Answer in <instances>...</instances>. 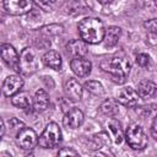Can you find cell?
Wrapping results in <instances>:
<instances>
[{
    "instance_id": "obj_21",
    "label": "cell",
    "mask_w": 157,
    "mask_h": 157,
    "mask_svg": "<svg viewBox=\"0 0 157 157\" xmlns=\"http://www.w3.org/2000/svg\"><path fill=\"white\" fill-rule=\"evenodd\" d=\"M101 112L108 117H114L115 114H118L119 108H118V101L113 99V98H108L105 101L102 102L101 107H99Z\"/></svg>"
},
{
    "instance_id": "obj_16",
    "label": "cell",
    "mask_w": 157,
    "mask_h": 157,
    "mask_svg": "<svg viewBox=\"0 0 157 157\" xmlns=\"http://www.w3.org/2000/svg\"><path fill=\"white\" fill-rule=\"evenodd\" d=\"M42 61L45 66L53 69V70H60L61 65H63V59L60 56V54L56 50H48L43 54L42 56Z\"/></svg>"
},
{
    "instance_id": "obj_20",
    "label": "cell",
    "mask_w": 157,
    "mask_h": 157,
    "mask_svg": "<svg viewBox=\"0 0 157 157\" xmlns=\"http://www.w3.org/2000/svg\"><path fill=\"white\" fill-rule=\"evenodd\" d=\"M108 128H109V130H110V132H112V135L114 137V141L117 144H120L123 141V137H125V132L123 131L120 121L118 119L112 118L109 120V123H108Z\"/></svg>"
},
{
    "instance_id": "obj_25",
    "label": "cell",
    "mask_w": 157,
    "mask_h": 157,
    "mask_svg": "<svg viewBox=\"0 0 157 157\" xmlns=\"http://www.w3.org/2000/svg\"><path fill=\"white\" fill-rule=\"evenodd\" d=\"M135 60H136V64H137L139 66H141V67H147V66L150 65V63H151L150 55H147V54H145V53L137 54Z\"/></svg>"
},
{
    "instance_id": "obj_26",
    "label": "cell",
    "mask_w": 157,
    "mask_h": 157,
    "mask_svg": "<svg viewBox=\"0 0 157 157\" xmlns=\"http://www.w3.org/2000/svg\"><path fill=\"white\" fill-rule=\"evenodd\" d=\"M33 2L42 10L44 11H52L54 7L53 0H33Z\"/></svg>"
},
{
    "instance_id": "obj_11",
    "label": "cell",
    "mask_w": 157,
    "mask_h": 157,
    "mask_svg": "<svg viewBox=\"0 0 157 157\" xmlns=\"http://www.w3.org/2000/svg\"><path fill=\"white\" fill-rule=\"evenodd\" d=\"M64 92H65V96L67 97L69 101L77 102V101H80L82 98L83 88H82L81 83L76 78L69 77L64 83Z\"/></svg>"
},
{
    "instance_id": "obj_15",
    "label": "cell",
    "mask_w": 157,
    "mask_h": 157,
    "mask_svg": "<svg viewBox=\"0 0 157 157\" xmlns=\"http://www.w3.org/2000/svg\"><path fill=\"white\" fill-rule=\"evenodd\" d=\"M50 104V97L48 94L47 91L44 90H38L36 91L34 93V97H33V109L36 112H44Z\"/></svg>"
},
{
    "instance_id": "obj_22",
    "label": "cell",
    "mask_w": 157,
    "mask_h": 157,
    "mask_svg": "<svg viewBox=\"0 0 157 157\" xmlns=\"http://www.w3.org/2000/svg\"><path fill=\"white\" fill-rule=\"evenodd\" d=\"M83 87L92 94L94 96H103L104 94V87L101 82L98 81H94V80H91V81H86Z\"/></svg>"
},
{
    "instance_id": "obj_14",
    "label": "cell",
    "mask_w": 157,
    "mask_h": 157,
    "mask_svg": "<svg viewBox=\"0 0 157 157\" xmlns=\"http://www.w3.org/2000/svg\"><path fill=\"white\" fill-rule=\"evenodd\" d=\"M66 53L72 58H81L88 53L87 43L82 39H71L66 44Z\"/></svg>"
},
{
    "instance_id": "obj_24",
    "label": "cell",
    "mask_w": 157,
    "mask_h": 157,
    "mask_svg": "<svg viewBox=\"0 0 157 157\" xmlns=\"http://www.w3.org/2000/svg\"><path fill=\"white\" fill-rule=\"evenodd\" d=\"M63 26H59V25H49V26H44L40 28V32L42 34H44L45 37H49V36H58L60 33H63Z\"/></svg>"
},
{
    "instance_id": "obj_18",
    "label": "cell",
    "mask_w": 157,
    "mask_h": 157,
    "mask_svg": "<svg viewBox=\"0 0 157 157\" xmlns=\"http://www.w3.org/2000/svg\"><path fill=\"white\" fill-rule=\"evenodd\" d=\"M11 103L16 108L28 109V108H31V105H33V98L31 97V94L28 92L20 91L18 93H16L15 96L11 97Z\"/></svg>"
},
{
    "instance_id": "obj_19",
    "label": "cell",
    "mask_w": 157,
    "mask_h": 157,
    "mask_svg": "<svg viewBox=\"0 0 157 157\" xmlns=\"http://www.w3.org/2000/svg\"><path fill=\"white\" fill-rule=\"evenodd\" d=\"M120 36H121V28L120 27H118V26H110V27H108L105 29L104 38H103V42H104L105 47H108V48L114 47L119 42Z\"/></svg>"
},
{
    "instance_id": "obj_32",
    "label": "cell",
    "mask_w": 157,
    "mask_h": 157,
    "mask_svg": "<svg viewBox=\"0 0 157 157\" xmlns=\"http://www.w3.org/2000/svg\"><path fill=\"white\" fill-rule=\"evenodd\" d=\"M153 2H155V5L157 6V0H153Z\"/></svg>"
},
{
    "instance_id": "obj_31",
    "label": "cell",
    "mask_w": 157,
    "mask_h": 157,
    "mask_svg": "<svg viewBox=\"0 0 157 157\" xmlns=\"http://www.w3.org/2000/svg\"><path fill=\"white\" fill-rule=\"evenodd\" d=\"M5 135V121L1 119V132H0V136L2 137Z\"/></svg>"
},
{
    "instance_id": "obj_12",
    "label": "cell",
    "mask_w": 157,
    "mask_h": 157,
    "mask_svg": "<svg viewBox=\"0 0 157 157\" xmlns=\"http://www.w3.org/2000/svg\"><path fill=\"white\" fill-rule=\"evenodd\" d=\"M70 67L72 70V72L78 76V77H86L91 74L92 70V63L86 59L85 56L81 58H72V60L70 61Z\"/></svg>"
},
{
    "instance_id": "obj_28",
    "label": "cell",
    "mask_w": 157,
    "mask_h": 157,
    "mask_svg": "<svg viewBox=\"0 0 157 157\" xmlns=\"http://www.w3.org/2000/svg\"><path fill=\"white\" fill-rule=\"evenodd\" d=\"M26 125L21 121V120H18L17 118H11L10 119V128L12 129V130H15V134L17 135V132L22 129V128H25Z\"/></svg>"
},
{
    "instance_id": "obj_9",
    "label": "cell",
    "mask_w": 157,
    "mask_h": 157,
    "mask_svg": "<svg viewBox=\"0 0 157 157\" xmlns=\"http://www.w3.org/2000/svg\"><path fill=\"white\" fill-rule=\"evenodd\" d=\"M22 87H23V78L21 77V75L17 74L7 76L2 82V92L6 97L15 96L21 91Z\"/></svg>"
},
{
    "instance_id": "obj_6",
    "label": "cell",
    "mask_w": 157,
    "mask_h": 157,
    "mask_svg": "<svg viewBox=\"0 0 157 157\" xmlns=\"http://www.w3.org/2000/svg\"><path fill=\"white\" fill-rule=\"evenodd\" d=\"M16 144L25 151H31L38 145V136L32 128L25 126L16 135Z\"/></svg>"
},
{
    "instance_id": "obj_23",
    "label": "cell",
    "mask_w": 157,
    "mask_h": 157,
    "mask_svg": "<svg viewBox=\"0 0 157 157\" xmlns=\"http://www.w3.org/2000/svg\"><path fill=\"white\" fill-rule=\"evenodd\" d=\"M139 113L144 118H156L157 117V104H153V103L145 104V105L140 107Z\"/></svg>"
},
{
    "instance_id": "obj_8",
    "label": "cell",
    "mask_w": 157,
    "mask_h": 157,
    "mask_svg": "<svg viewBox=\"0 0 157 157\" xmlns=\"http://www.w3.org/2000/svg\"><path fill=\"white\" fill-rule=\"evenodd\" d=\"M139 99H140V96L137 93V90H134L130 86L121 88L117 94L118 103H120L121 105L128 107V108H132V107L137 105Z\"/></svg>"
},
{
    "instance_id": "obj_29",
    "label": "cell",
    "mask_w": 157,
    "mask_h": 157,
    "mask_svg": "<svg viewBox=\"0 0 157 157\" xmlns=\"http://www.w3.org/2000/svg\"><path fill=\"white\" fill-rule=\"evenodd\" d=\"M58 156H78V152L71 147H63L58 151Z\"/></svg>"
},
{
    "instance_id": "obj_5",
    "label": "cell",
    "mask_w": 157,
    "mask_h": 157,
    "mask_svg": "<svg viewBox=\"0 0 157 157\" xmlns=\"http://www.w3.org/2000/svg\"><path fill=\"white\" fill-rule=\"evenodd\" d=\"M37 70H38V58H37L36 50L31 47L22 49L20 54L18 72L25 76H29V75H33Z\"/></svg>"
},
{
    "instance_id": "obj_4",
    "label": "cell",
    "mask_w": 157,
    "mask_h": 157,
    "mask_svg": "<svg viewBox=\"0 0 157 157\" xmlns=\"http://www.w3.org/2000/svg\"><path fill=\"white\" fill-rule=\"evenodd\" d=\"M125 140L132 150L141 151L147 146V136L141 125L132 123L125 130Z\"/></svg>"
},
{
    "instance_id": "obj_10",
    "label": "cell",
    "mask_w": 157,
    "mask_h": 157,
    "mask_svg": "<svg viewBox=\"0 0 157 157\" xmlns=\"http://www.w3.org/2000/svg\"><path fill=\"white\" fill-rule=\"evenodd\" d=\"M1 59L2 61L12 70L18 72V63H20V55L17 54L16 49L7 43L1 44Z\"/></svg>"
},
{
    "instance_id": "obj_1",
    "label": "cell",
    "mask_w": 157,
    "mask_h": 157,
    "mask_svg": "<svg viewBox=\"0 0 157 157\" xmlns=\"http://www.w3.org/2000/svg\"><path fill=\"white\" fill-rule=\"evenodd\" d=\"M80 38L88 44L101 43L104 38L105 28L103 22L96 17H85L77 25Z\"/></svg>"
},
{
    "instance_id": "obj_30",
    "label": "cell",
    "mask_w": 157,
    "mask_h": 157,
    "mask_svg": "<svg viewBox=\"0 0 157 157\" xmlns=\"http://www.w3.org/2000/svg\"><path fill=\"white\" fill-rule=\"evenodd\" d=\"M151 135L155 140H157V117L153 118V121L151 124Z\"/></svg>"
},
{
    "instance_id": "obj_7",
    "label": "cell",
    "mask_w": 157,
    "mask_h": 157,
    "mask_svg": "<svg viewBox=\"0 0 157 157\" xmlns=\"http://www.w3.org/2000/svg\"><path fill=\"white\" fill-rule=\"evenodd\" d=\"M4 9L12 16H21L31 12L33 0H2Z\"/></svg>"
},
{
    "instance_id": "obj_2",
    "label": "cell",
    "mask_w": 157,
    "mask_h": 157,
    "mask_svg": "<svg viewBox=\"0 0 157 157\" xmlns=\"http://www.w3.org/2000/svg\"><path fill=\"white\" fill-rule=\"evenodd\" d=\"M101 69L107 72L114 82L123 83L130 74V61L125 56L114 55L110 58H105L101 61Z\"/></svg>"
},
{
    "instance_id": "obj_17",
    "label": "cell",
    "mask_w": 157,
    "mask_h": 157,
    "mask_svg": "<svg viewBox=\"0 0 157 157\" xmlns=\"http://www.w3.org/2000/svg\"><path fill=\"white\" fill-rule=\"evenodd\" d=\"M137 93L140 98H151L157 93V83L151 80H142L137 85Z\"/></svg>"
},
{
    "instance_id": "obj_13",
    "label": "cell",
    "mask_w": 157,
    "mask_h": 157,
    "mask_svg": "<svg viewBox=\"0 0 157 157\" xmlns=\"http://www.w3.org/2000/svg\"><path fill=\"white\" fill-rule=\"evenodd\" d=\"M85 120V115L82 113L81 109L78 108H71L70 110H67L63 118V123L66 128L69 129H77L78 126L82 125Z\"/></svg>"
},
{
    "instance_id": "obj_3",
    "label": "cell",
    "mask_w": 157,
    "mask_h": 157,
    "mask_svg": "<svg viewBox=\"0 0 157 157\" xmlns=\"http://www.w3.org/2000/svg\"><path fill=\"white\" fill-rule=\"evenodd\" d=\"M61 141V130L54 121L47 124L44 130L38 137V146L42 148H54Z\"/></svg>"
},
{
    "instance_id": "obj_27",
    "label": "cell",
    "mask_w": 157,
    "mask_h": 157,
    "mask_svg": "<svg viewBox=\"0 0 157 157\" xmlns=\"http://www.w3.org/2000/svg\"><path fill=\"white\" fill-rule=\"evenodd\" d=\"M144 27H145L147 31H150V32L157 34V18H151V20L145 21V22H144Z\"/></svg>"
}]
</instances>
